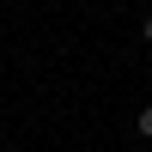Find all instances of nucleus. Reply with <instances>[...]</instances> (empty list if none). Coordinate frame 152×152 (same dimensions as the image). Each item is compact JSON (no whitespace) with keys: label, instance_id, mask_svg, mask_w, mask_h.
<instances>
[{"label":"nucleus","instance_id":"2","mask_svg":"<svg viewBox=\"0 0 152 152\" xmlns=\"http://www.w3.org/2000/svg\"><path fill=\"white\" fill-rule=\"evenodd\" d=\"M146 43H152V18H146Z\"/></svg>","mask_w":152,"mask_h":152},{"label":"nucleus","instance_id":"3","mask_svg":"<svg viewBox=\"0 0 152 152\" xmlns=\"http://www.w3.org/2000/svg\"><path fill=\"white\" fill-rule=\"evenodd\" d=\"M0 152H12V146H0Z\"/></svg>","mask_w":152,"mask_h":152},{"label":"nucleus","instance_id":"1","mask_svg":"<svg viewBox=\"0 0 152 152\" xmlns=\"http://www.w3.org/2000/svg\"><path fill=\"white\" fill-rule=\"evenodd\" d=\"M140 134H146V140H152V104L140 110Z\"/></svg>","mask_w":152,"mask_h":152}]
</instances>
